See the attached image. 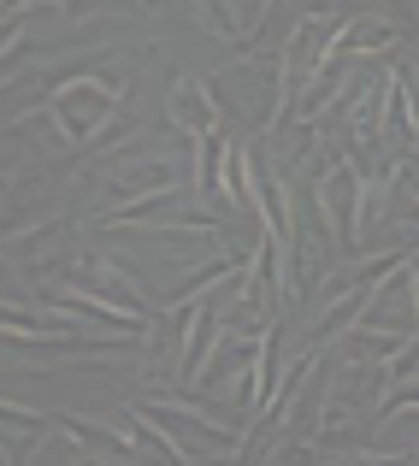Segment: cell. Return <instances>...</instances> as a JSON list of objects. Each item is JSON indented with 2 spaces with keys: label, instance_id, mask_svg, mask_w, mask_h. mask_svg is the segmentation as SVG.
<instances>
[{
  "label": "cell",
  "instance_id": "cell-9",
  "mask_svg": "<svg viewBox=\"0 0 419 466\" xmlns=\"http://www.w3.org/2000/svg\"><path fill=\"white\" fill-rule=\"evenodd\" d=\"M148 6H154V0H148Z\"/></svg>",
  "mask_w": 419,
  "mask_h": 466
},
{
  "label": "cell",
  "instance_id": "cell-4",
  "mask_svg": "<svg viewBox=\"0 0 419 466\" xmlns=\"http://www.w3.org/2000/svg\"><path fill=\"white\" fill-rule=\"evenodd\" d=\"M219 118H225V106H219L213 83L171 71V77H166V125L178 130V137L207 142V137H219Z\"/></svg>",
  "mask_w": 419,
  "mask_h": 466
},
{
  "label": "cell",
  "instance_id": "cell-2",
  "mask_svg": "<svg viewBox=\"0 0 419 466\" xmlns=\"http://www.w3.org/2000/svg\"><path fill=\"white\" fill-rule=\"evenodd\" d=\"M137 408H142L148 420H154L195 466H213V461H225V455H237V449H242V425H213L201 408H195V396H189V401L148 396V401H137Z\"/></svg>",
  "mask_w": 419,
  "mask_h": 466
},
{
  "label": "cell",
  "instance_id": "cell-1",
  "mask_svg": "<svg viewBox=\"0 0 419 466\" xmlns=\"http://www.w3.org/2000/svg\"><path fill=\"white\" fill-rule=\"evenodd\" d=\"M113 59V54H107ZM101 59V66H107ZM83 71V77H71V83H59L54 95H47V118H54V130H59V142L66 148H83V142H95L101 137V125L113 118V106L130 95V77L125 71Z\"/></svg>",
  "mask_w": 419,
  "mask_h": 466
},
{
  "label": "cell",
  "instance_id": "cell-3",
  "mask_svg": "<svg viewBox=\"0 0 419 466\" xmlns=\"http://www.w3.org/2000/svg\"><path fill=\"white\" fill-rule=\"evenodd\" d=\"M183 183V159H137V166H107V189L101 201H95V225H107V218H118L125 207L148 201V195L159 189H178Z\"/></svg>",
  "mask_w": 419,
  "mask_h": 466
},
{
  "label": "cell",
  "instance_id": "cell-7",
  "mask_svg": "<svg viewBox=\"0 0 419 466\" xmlns=\"http://www.w3.org/2000/svg\"><path fill=\"white\" fill-rule=\"evenodd\" d=\"M125 437H130V443H137V455H148L154 466H189V455H183V449L171 443V437L159 431L154 420H148V413L137 408V401H130V408H125Z\"/></svg>",
  "mask_w": 419,
  "mask_h": 466
},
{
  "label": "cell",
  "instance_id": "cell-5",
  "mask_svg": "<svg viewBox=\"0 0 419 466\" xmlns=\"http://www.w3.org/2000/svg\"><path fill=\"white\" fill-rule=\"evenodd\" d=\"M378 47H414V35L402 30V24H384L378 12H354V18L342 24V35H337V47H331V54L366 59V54H378Z\"/></svg>",
  "mask_w": 419,
  "mask_h": 466
},
{
  "label": "cell",
  "instance_id": "cell-6",
  "mask_svg": "<svg viewBox=\"0 0 419 466\" xmlns=\"http://www.w3.org/2000/svg\"><path fill=\"white\" fill-rule=\"evenodd\" d=\"M47 425H54V431H66V437H77V443L95 449V455H113V461H130V455H137V443H130V437L107 431V425H95V420H83V413H47Z\"/></svg>",
  "mask_w": 419,
  "mask_h": 466
},
{
  "label": "cell",
  "instance_id": "cell-8",
  "mask_svg": "<svg viewBox=\"0 0 419 466\" xmlns=\"http://www.w3.org/2000/svg\"><path fill=\"white\" fill-rule=\"evenodd\" d=\"M189 12H195V24H201V30L225 35V42H237V35H242V18H237V6H230V0H189Z\"/></svg>",
  "mask_w": 419,
  "mask_h": 466
}]
</instances>
